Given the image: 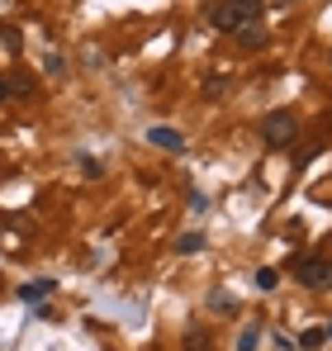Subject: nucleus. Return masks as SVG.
<instances>
[{"instance_id":"3","label":"nucleus","mask_w":332,"mask_h":351,"mask_svg":"<svg viewBox=\"0 0 332 351\" xmlns=\"http://www.w3.org/2000/svg\"><path fill=\"white\" fill-rule=\"evenodd\" d=\"M261 138H266L271 147H289V143L299 138V119H294V110H271V114L261 119Z\"/></svg>"},{"instance_id":"16","label":"nucleus","mask_w":332,"mask_h":351,"mask_svg":"<svg viewBox=\"0 0 332 351\" xmlns=\"http://www.w3.org/2000/svg\"><path fill=\"white\" fill-rule=\"evenodd\" d=\"M0 100H10V86H5V76H0Z\"/></svg>"},{"instance_id":"7","label":"nucleus","mask_w":332,"mask_h":351,"mask_svg":"<svg viewBox=\"0 0 332 351\" xmlns=\"http://www.w3.org/2000/svg\"><path fill=\"white\" fill-rule=\"evenodd\" d=\"M200 247H204V233H200V228H190V233L176 237V252H180V256H190V252H200Z\"/></svg>"},{"instance_id":"2","label":"nucleus","mask_w":332,"mask_h":351,"mask_svg":"<svg viewBox=\"0 0 332 351\" xmlns=\"http://www.w3.org/2000/svg\"><path fill=\"white\" fill-rule=\"evenodd\" d=\"M294 280L309 285V290H332V256L328 252L299 256V261H294Z\"/></svg>"},{"instance_id":"4","label":"nucleus","mask_w":332,"mask_h":351,"mask_svg":"<svg viewBox=\"0 0 332 351\" xmlns=\"http://www.w3.org/2000/svg\"><path fill=\"white\" fill-rule=\"evenodd\" d=\"M147 143H152V147H166V152H185V138H180L176 128H152Z\"/></svg>"},{"instance_id":"14","label":"nucleus","mask_w":332,"mask_h":351,"mask_svg":"<svg viewBox=\"0 0 332 351\" xmlns=\"http://www.w3.org/2000/svg\"><path fill=\"white\" fill-rule=\"evenodd\" d=\"M209 308H219V313H233L237 304H233V294H228V290H219L214 299H209Z\"/></svg>"},{"instance_id":"15","label":"nucleus","mask_w":332,"mask_h":351,"mask_svg":"<svg viewBox=\"0 0 332 351\" xmlns=\"http://www.w3.org/2000/svg\"><path fill=\"white\" fill-rule=\"evenodd\" d=\"M223 90H228V81H223V76H209V81H204V95H223Z\"/></svg>"},{"instance_id":"10","label":"nucleus","mask_w":332,"mask_h":351,"mask_svg":"<svg viewBox=\"0 0 332 351\" xmlns=\"http://www.w3.org/2000/svg\"><path fill=\"white\" fill-rule=\"evenodd\" d=\"M257 342H261V328L252 323V328H242V337H237V351H257Z\"/></svg>"},{"instance_id":"6","label":"nucleus","mask_w":332,"mask_h":351,"mask_svg":"<svg viewBox=\"0 0 332 351\" xmlns=\"http://www.w3.org/2000/svg\"><path fill=\"white\" fill-rule=\"evenodd\" d=\"M5 86H10V95H34V76L29 71H10Z\"/></svg>"},{"instance_id":"11","label":"nucleus","mask_w":332,"mask_h":351,"mask_svg":"<svg viewBox=\"0 0 332 351\" xmlns=\"http://www.w3.org/2000/svg\"><path fill=\"white\" fill-rule=\"evenodd\" d=\"M276 285H280V271L261 266V271H257V290H276Z\"/></svg>"},{"instance_id":"8","label":"nucleus","mask_w":332,"mask_h":351,"mask_svg":"<svg viewBox=\"0 0 332 351\" xmlns=\"http://www.w3.org/2000/svg\"><path fill=\"white\" fill-rule=\"evenodd\" d=\"M48 294H53V280H34V285H24V290H19V299H24V304H34V299H48Z\"/></svg>"},{"instance_id":"9","label":"nucleus","mask_w":332,"mask_h":351,"mask_svg":"<svg viewBox=\"0 0 332 351\" xmlns=\"http://www.w3.org/2000/svg\"><path fill=\"white\" fill-rule=\"evenodd\" d=\"M323 342H328V328H309V332L299 337V347H309V351H318Z\"/></svg>"},{"instance_id":"5","label":"nucleus","mask_w":332,"mask_h":351,"mask_svg":"<svg viewBox=\"0 0 332 351\" xmlns=\"http://www.w3.org/2000/svg\"><path fill=\"white\" fill-rule=\"evenodd\" d=\"M266 38H271V34H266L261 24H247V29H237V43H242V48H261Z\"/></svg>"},{"instance_id":"13","label":"nucleus","mask_w":332,"mask_h":351,"mask_svg":"<svg viewBox=\"0 0 332 351\" xmlns=\"http://www.w3.org/2000/svg\"><path fill=\"white\" fill-rule=\"evenodd\" d=\"M0 43H5V48H19V29H14L10 19H0Z\"/></svg>"},{"instance_id":"1","label":"nucleus","mask_w":332,"mask_h":351,"mask_svg":"<svg viewBox=\"0 0 332 351\" xmlns=\"http://www.w3.org/2000/svg\"><path fill=\"white\" fill-rule=\"evenodd\" d=\"M257 14H261V0H219V5L209 10V24H214L219 34H237V29L257 24Z\"/></svg>"},{"instance_id":"12","label":"nucleus","mask_w":332,"mask_h":351,"mask_svg":"<svg viewBox=\"0 0 332 351\" xmlns=\"http://www.w3.org/2000/svg\"><path fill=\"white\" fill-rule=\"evenodd\" d=\"M185 351H209V337H204L200 328H190V332H185Z\"/></svg>"}]
</instances>
